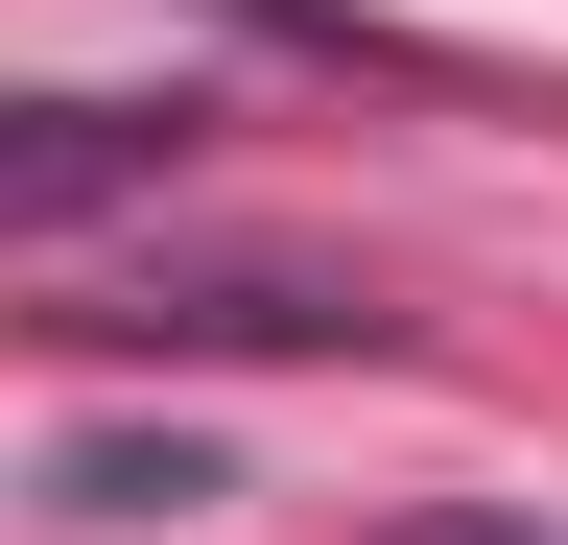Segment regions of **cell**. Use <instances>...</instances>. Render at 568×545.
I'll use <instances>...</instances> for the list:
<instances>
[{
  "label": "cell",
  "instance_id": "277c9868",
  "mask_svg": "<svg viewBox=\"0 0 568 545\" xmlns=\"http://www.w3.org/2000/svg\"><path fill=\"white\" fill-rule=\"evenodd\" d=\"M379 545H545V522H474V498H426V522H379Z\"/></svg>",
  "mask_w": 568,
  "mask_h": 545
},
{
  "label": "cell",
  "instance_id": "7a4b0ae2",
  "mask_svg": "<svg viewBox=\"0 0 568 545\" xmlns=\"http://www.w3.org/2000/svg\"><path fill=\"white\" fill-rule=\"evenodd\" d=\"M213 95H0V238H71V214H142L190 190Z\"/></svg>",
  "mask_w": 568,
  "mask_h": 545
},
{
  "label": "cell",
  "instance_id": "3957f363",
  "mask_svg": "<svg viewBox=\"0 0 568 545\" xmlns=\"http://www.w3.org/2000/svg\"><path fill=\"white\" fill-rule=\"evenodd\" d=\"M190 498H237L190 427H71V451H48V522H190Z\"/></svg>",
  "mask_w": 568,
  "mask_h": 545
},
{
  "label": "cell",
  "instance_id": "6da1fadb",
  "mask_svg": "<svg viewBox=\"0 0 568 545\" xmlns=\"http://www.w3.org/2000/svg\"><path fill=\"white\" fill-rule=\"evenodd\" d=\"M48 332H71V356H379L403 309L308 285V261H190V285H71Z\"/></svg>",
  "mask_w": 568,
  "mask_h": 545
}]
</instances>
